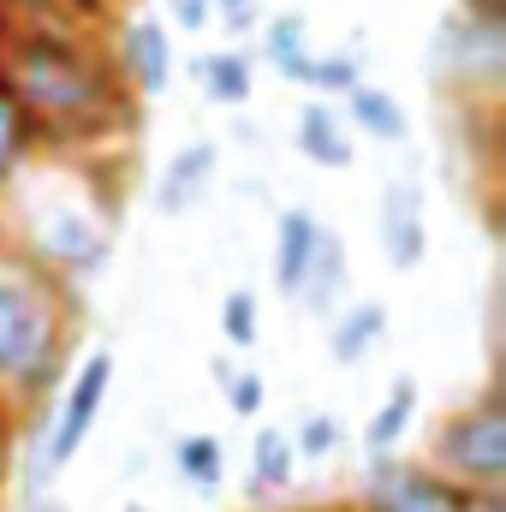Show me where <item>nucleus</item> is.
<instances>
[{
    "mask_svg": "<svg viewBox=\"0 0 506 512\" xmlns=\"http://www.w3.org/2000/svg\"><path fill=\"white\" fill-rule=\"evenodd\" d=\"M0 72L48 155H120L143 126V102L126 90L102 30L0 12Z\"/></svg>",
    "mask_w": 506,
    "mask_h": 512,
    "instance_id": "nucleus-1",
    "label": "nucleus"
},
{
    "mask_svg": "<svg viewBox=\"0 0 506 512\" xmlns=\"http://www.w3.org/2000/svg\"><path fill=\"white\" fill-rule=\"evenodd\" d=\"M120 155H36L0 191V239L54 280L78 286L108 268L120 239Z\"/></svg>",
    "mask_w": 506,
    "mask_h": 512,
    "instance_id": "nucleus-2",
    "label": "nucleus"
},
{
    "mask_svg": "<svg viewBox=\"0 0 506 512\" xmlns=\"http://www.w3.org/2000/svg\"><path fill=\"white\" fill-rule=\"evenodd\" d=\"M78 286L54 280L0 239V405L24 423L54 405L78 364Z\"/></svg>",
    "mask_w": 506,
    "mask_h": 512,
    "instance_id": "nucleus-3",
    "label": "nucleus"
},
{
    "mask_svg": "<svg viewBox=\"0 0 506 512\" xmlns=\"http://www.w3.org/2000/svg\"><path fill=\"white\" fill-rule=\"evenodd\" d=\"M429 72L447 96H459V108L471 114H495L506 84V18H471V12H447L435 42H429Z\"/></svg>",
    "mask_w": 506,
    "mask_h": 512,
    "instance_id": "nucleus-4",
    "label": "nucleus"
},
{
    "mask_svg": "<svg viewBox=\"0 0 506 512\" xmlns=\"http://www.w3.org/2000/svg\"><path fill=\"white\" fill-rule=\"evenodd\" d=\"M429 465L477 495H506V405L501 387H483L477 399L453 405L435 423Z\"/></svg>",
    "mask_w": 506,
    "mask_h": 512,
    "instance_id": "nucleus-5",
    "label": "nucleus"
},
{
    "mask_svg": "<svg viewBox=\"0 0 506 512\" xmlns=\"http://www.w3.org/2000/svg\"><path fill=\"white\" fill-rule=\"evenodd\" d=\"M352 512H506V495H477L441 477L429 459L387 453V459H370V471L358 477Z\"/></svg>",
    "mask_w": 506,
    "mask_h": 512,
    "instance_id": "nucleus-6",
    "label": "nucleus"
},
{
    "mask_svg": "<svg viewBox=\"0 0 506 512\" xmlns=\"http://www.w3.org/2000/svg\"><path fill=\"white\" fill-rule=\"evenodd\" d=\"M108 48L137 102H161L173 90V30L161 18H120L108 30Z\"/></svg>",
    "mask_w": 506,
    "mask_h": 512,
    "instance_id": "nucleus-7",
    "label": "nucleus"
},
{
    "mask_svg": "<svg viewBox=\"0 0 506 512\" xmlns=\"http://www.w3.org/2000/svg\"><path fill=\"white\" fill-rule=\"evenodd\" d=\"M346 292H352V256H346V239L316 221V245H310V262H304V280H298V310L310 322H334L346 310Z\"/></svg>",
    "mask_w": 506,
    "mask_h": 512,
    "instance_id": "nucleus-8",
    "label": "nucleus"
},
{
    "mask_svg": "<svg viewBox=\"0 0 506 512\" xmlns=\"http://www.w3.org/2000/svg\"><path fill=\"white\" fill-rule=\"evenodd\" d=\"M429 251V221H423V185L417 179H387L381 185V256L393 274H411Z\"/></svg>",
    "mask_w": 506,
    "mask_h": 512,
    "instance_id": "nucleus-9",
    "label": "nucleus"
},
{
    "mask_svg": "<svg viewBox=\"0 0 506 512\" xmlns=\"http://www.w3.org/2000/svg\"><path fill=\"white\" fill-rule=\"evenodd\" d=\"M221 173V143L215 137H191L173 149V161L161 167V185H155V209L161 215H185L191 203H203V191L215 185Z\"/></svg>",
    "mask_w": 506,
    "mask_h": 512,
    "instance_id": "nucleus-10",
    "label": "nucleus"
},
{
    "mask_svg": "<svg viewBox=\"0 0 506 512\" xmlns=\"http://www.w3.org/2000/svg\"><path fill=\"white\" fill-rule=\"evenodd\" d=\"M292 149H298L310 167H328V173H340V167L358 161V137H352V126H346L340 108L322 102V96H310V102L298 108V120H292Z\"/></svg>",
    "mask_w": 506,
    "mask_h": 512,
    "instance_id": "nucleus-11",
    "label": "nucleus"
},
{
    "mask_svg": "<svg viewBox=\"0 0 506 512\" xmlns=\"http://www.w3.org/2000/svg\"><path fill=\"white\" fill-rule=\"evenodd\" d=\"M340 120L358 131V137H370L381 149H399L405 137H411V114H405V102L393 96V90H381V84H352L346 96H340Z\"/></svg>",
    "mask_w": 506,
    "mask_h": 512,
    "instance_id": "nucleus-12",
    "label": "nucleus"
},
{
    "mask_svg": "<svg viewBox=\"0 0 506 512\" xmlns=\"http://www.w3.org/2000/svg\"><path fill=\"white\" fill-rule=\"evenodd\" d=\"M381 340H387V304H381V298L346 304V310L328 322V358H334L340 370H358Z\"/></svg>",
    "mask_w": 506,
    "mask_h": 512,
    "instance_id": "nucleus-13",
    "label": "nucleus"
},
{
    "mask_svg": "<svg viewBox=\"0 0 506 512\" xmlns=\"http://www.w3.org/2000/svg\"><path fill=\"white\" fill-rule=\"evenodd\" d=\"M191 72L215 108H245L256 90V60L245 48H209L203 60H191Z\"/></svg>",
    "mask_w": 506,
    "mask_h": 512,
    "instance_id": "nucleus-14",
    "label": "nucleus"
},
{
    "mask_svg": "<svg viewBox=\"0 0 506 512\" xmlns=\"http://www.w3.org/2000/svg\"><path fill=\"white\" fill-rule=\"evenodd\" d=\"M256 54H262V60H268V66H274L286 84H298L304 60L316 54L304 12H274V18H262V24H256Z\"/></svg>",
    "mask_w": 506,
    "mask_h": 512,
    "instance_id": "nucleus-15",
    "label": "nucleus"
},
{
    "mask_svg": "<svg viewBox=\"0 0 506 512\" xmlns=\"http://www.w3.org/2000/svg\"><path fill=\"white\" fill-rule=\"evenodd\" d=\"M316 221L322 215H310V209H280V221H274V292L280 298H298L304 262L316 245Z\"/></svg>",
    "mask_w": 506,
    "mask_h": 512,
    "instance_id": "nucleus-16",
    "label": "nucleus"
},
{
    "mask_svg": "<svg viewBox=\"0 0 506 512\" xmlns=\"http://www.w3.org/2000/svg\"><path fill=\"white\" fill-rule=\"evenodd\" d=\"M411 417H417V382L411 376H393L387 393H381V405L370 411V423H364V453L370 459L399 453V441L411 435Z\"/></svg>",
    "mask_w": 506,
    "mask_h": 512,
    "instance_id": "nucleus-17",
    "label": "nucleus"
},
{
    "mask_svg": "<svg viewBox=\"0 0 506 512\" xmlns=\"http://www.w3.org/2000/svg\"><path fill=\"white\" fill-rule=\"evenodd\" d=\"M292 477H298V453H292V441H286V429H256L251 435V501H280L286 489H292Z\"/></svg>",
    "mask_w": 506,
    "mask_h": 512,
    "instance_id": "nucleus-18",
    "label": "nucleus"
},
{
    "mask_svg": "<svg viewBox=\"0 0 506 512\" xmlns=\"http://www.w3.org/2000/svg\"><path fill=\"white\" fill-rule=\"evenodd\" d=\"M42 155V137H36V120L24 114V102H18V90L6 84V72H0V191L30 167Z\"/></svg>",
    "mask_w": 506,
    "mask_h": 512,
    "instance_id": "nucleus-19",
    "label": "nucleus"
},
{
    "mask_svg": "<svg viewBox=\"0 0 506 512\" xmlns=\"http://www.w3.org/2000/svg\"><path fill=\"white\" fill-rule=\"evenodd\" d=\"M173 471H179L197 495H221V483H227V441H221V435H203V429L179 435V441H173Z\"/></svg>",
    "mask_w": 506,
    "mask_h": 512,
    "instance_id": "nucleus-20",
    "label": "nucleus"
},
{
    "mask_svg": "<svg viewBox=\"0 0 506 512\" xmlns=\"http://www.w3.org/2000/svg\"><path fill=\"white\" fill-rule=\"evenodd\" d=\"M298 84L316 90L322 102H328V96H346L352 84H364V60H358L352 48H346V54H310L304 72H298Z\"/></svg>",
    "mask_w": 506,
    "mask_h": 512,
    "instance_id": "nucleus-21",
    "label": "nucleus"
},
{
    "mask_svg": "<svg viewBox=\"0 0 506 512\" xmlns=\"http://www.w3.org/2000/svg\"><path fill=\"white\" fill-rule=\"evenodd\" d=\"M256 334H262V304H256L251 286H233V292L221 298V340H227L233 352H251Z\"/></svg>",
    "mask_w": 506,
    "mask_h": 512,
    "instance_id": "nucleus-22",
    "label": "nucleus"
},
{
    "mask_svg": "<svg viewBox=\"0 0 506 512\" xmlns=\"http://www.w3.org/2000/svg\"><path fill=\"white\" fill-rule=\"evenodd\" d=\"M286 441H292L298 465H304V459H310V465H322V459L340 447V417H334V411H304V417H298V429H292Z\"/></svg>",
    "mask_w": 506,
    "mask_h": 512,
    "instance_id": "nucleus-23",
    "label": "nucleus"
},
{
    "mask_svg": "<svg viewBox=\"0 0 506 512\" xmlns=\"http://www.w3.org/2000/svg\"><path fill=\"white\" fill-rule=\"evenodd\" d=\"M227 405H233V417H262V405H268V376H256V370H233L227 382Z\"/></svg>",
    "mask_w": 506,
    "mask_h": 512,
    "instance_id": "nucleus-24",
    "label": "nucleus"
},
{
    "mask_svg": "<svg viewBox=\"0 0 506 512\" xmlns=\"http://www.w3.org/2000/svg\"><path fill=\"white\" fill-rule=\"evenodd\" d=\"M161 12H167L173 30H185V36H197V30L215 24V6H209V0H161Z\"/></svg>",
    "mask_w": 506,
    "mask_h": 512,
    "instance_id": "nucleus-25",
    "label": "nucleus"
},
{
    "mask_svg": "<svg viewBox=\"0 0 506 512\" xmlns=\"http://www.w3.org/2000/svg\"><path fill=\"white\" fill-rule=\"evenodd\" d=\"M209 6L221 12V24H227L233 36H245V30L262 24V0H209Z\"/></svg>",
    "mask_w": 506,
    "mask_h": 512,
    "instance_id": "nucleus-26",
    "label": "nucleus"
},
{
    "mask_svg": "<svg viewBox=\"0 0 506 512\" xmlns=\"http://www.w3.org/2000/svg\"><path fill=\"white\" fill-rule=\"evenodd\" d=\"M18 429H24V423H18V417H12V411L0 405V489H6V477H12V453H18Z\"/></svg>",
    "mask_w": 506,
    "mask_h": 512,
    "instance_id": "nucleus-27",
    "label": "nucleus"
},
{
    "mask_svg": "<svg viewBox=\"0 0 506 512\" xmlns=\"http://www.w3.org/2000/svg\"><path fill=\"white\" fill-rule=\"evenodd\" d=\"M453 12H471V18H506V0H459Z\"/></svg>",
    "mask_w": 506,
    "mask_h": 512,
    "instance_id": "nucleus-28",
    "label": "nucleus"
},
{
    "mask_svg": "<svg viewBox=\"0 0 506 512\" xmlns=\"http://www.w3.org/2000/svg\"><path fill=\"white\" fill-rule=\"evenodd\" d=\"M18 512H66V501H54V495H30V501H18Z\"/></svg>",
    "mask_w": 506,
    "mask_h": 512,
    "instance_id": "nucleus-29",
    "label": "nucleus"
},
{
    "mask_svg": "<svg viewBox=\"0 0 506 512\" xmlns=\"http://www.w3.org/2000/svg\"><path fill=\"white\" fill-rule=\"evenodd\" d=\"M292 512H352V501H322V507H292Z\"/></svg>",
    "mask_w": 506,
    "mask_h": 512,
    "instance_id": "nucleus-30",
    "label": "nucleus"
},
{
    "mask_svg": "<svg viewBox=\"0 0 506 512\" xmlns=\"http://www.w3.org/2000/svg\"><path fill=\"white\" fill-rule=\"evenodd\" d=\"M126 512H155V507H143V501H131V507Z\"/></svg>",
    "mask_w": 506,
    "mask_h": 512,
    "instance_id": "nucleus-31",
    "label": "nucleus"
}]
</instances>
